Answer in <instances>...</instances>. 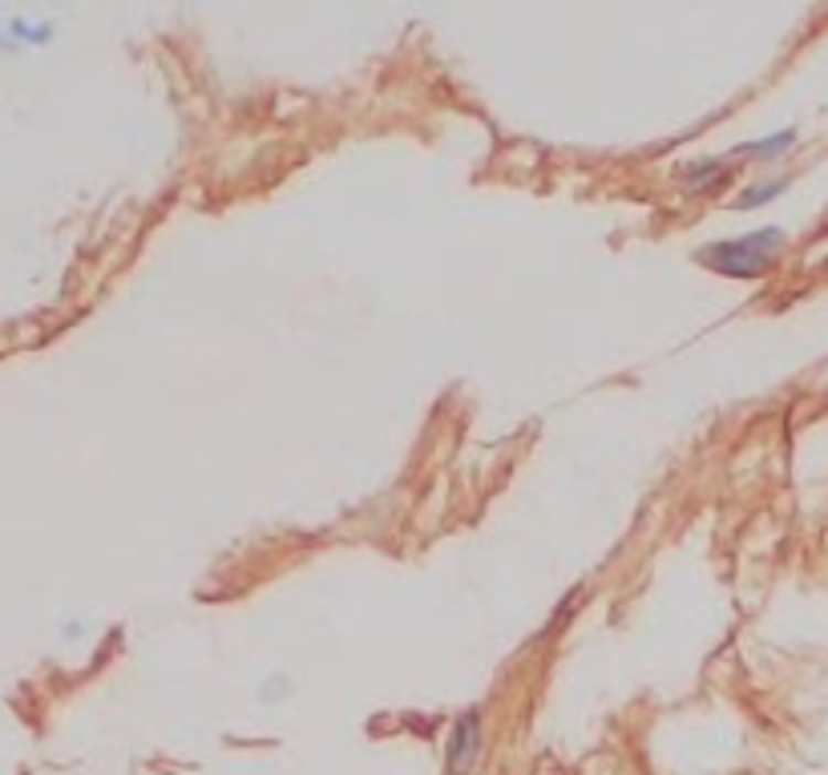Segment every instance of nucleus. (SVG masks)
<instances>
[{"instance_id": "nucleus-1", "label": "nucleus", "mask_w": 828, "mask_h": 775, "mask_svg": "<svg viewBox=\"0 0 828 775\" xmlns=\"http://www.w3.org/2000/svg\"><path fill=\"white\" fill-rule=\"evenodd\" d=\"M781 243H784L781 231H776V226H764V231H756V235L728 238V243H715V247L699 251V258H703L708 267L723 270V275L752 279V275H760L772 258L781 255Z\"/></svg>"}, {"instance_id": "nucleus-2", "label": "nucleus", "mask_w": 828, "mask_h": 775, "mask_svg": "<svg viewBox=\"0 0 828 775\" xmlns=\"http://www.w3.org/2000/svg\"><path fill=\"white\" fill-rule=\"evenodd\" d=\"M481 755V715L477 711H465L457 723H453L449 735V752H445V772L449 775H469Z\"/></svg>"}, {"instance_id": "nucleus-3", "label": "nucleus", "mask_w": 828, "mask_h": 775, "mask_svg": "<svg viewBox=\"0 0 828 775\" xmlns=\"http://www.w3.org/2000/svg\"><path fill=\"white\" fill-rule=\"evenodd\" d=\"M723 182H728V166H723V162H696V166H691V174H687V187L699 190V194H703V190H708V194H715Z\"/></svg>"}, {"instance_id": "nucleus-4", "label": "nucleus", "mask_w": 828, "mask_h": 775, "mask_svg": "<svg viewBox=\"0 0 828 775\" xmlns=\"http://www.w3.org/2000/svg\"><path fill=\"white\" fill-rule=\"evenodd\" d=\"M776 190H784V178H776V182H764V187L747 190L744 199H740V206H760V202L768 199V194H776Z\"/></svg>"}]
</instances>
